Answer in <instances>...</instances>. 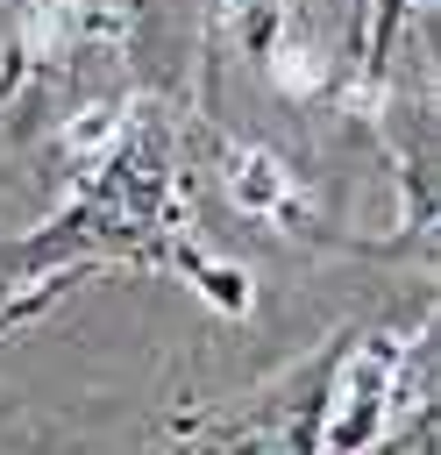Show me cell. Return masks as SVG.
<instances>
[{
  "label": "cell",
  "instance_id": "6da1fadb",
  "mask_svg": "<svg viewBox=\"0 0 441 455\" xmlns=\"http://www.w3.org/2000/svg\"><path fill=\"white\" fill-rule=\"evenodd\" d=\"M398 370H405V341L391 334H370L349 363H341V384H334V419L320 434L327 455H363L384 419H391V398H398Z\"/></svg>",
  "mask_w": 441,
  "mask_h": 455
},
{
  "label": "cell",
  "instance_id": "7a4b0ae2",
  "mask_svg": "<svg viewBox=\"0 0 441 455\" xmlns=\"http://www.w3.org/2000/svg\"><path fill=\"white\" fill-rule=\"evenodd\" d=\"M220 185H228V199H235L242 213H256V220H299V185H292V171H285L270 149H256V142H220Z\"/></svg>",
  "mask_w": 441,
  "mask_h": 455
},
{
  "label": "cell",
  "instance_id": "3957f363",
  "mask_svg": "<svg viewBox=\"0 0 441 455\" xmlns=\"http://www.w3.org/2000/svg\"><path fill=\"white\" fill-rule=\"evenodd\" d=\"M78 36V7L71 0H28L21 14V57H57Z\"/></svg>",
  "mask_w": 441,
  "mask_h": 455
},
{
  "label": "cell",
  "instance_id": "277c9868",
  "mask_svg": "<svg viewBox=\"0 0 441 455\" xmlns=\"http://www.w3.org/2000/svg\"><path fill=\"white\" fill-rule=\"evenodd\" d=\"M178 270L220 306V313H249V277L235 270V263H206V256H192V249H178Z\"/></svg>",
  "mask_w": 441,
  "mask_h": 455
},
{
  "label": "cell",
  "instance_id": "5b68a950",
  "mask_svg": "<svg viewBox=\"0 0 441 455\" xmlns=\"http://www.w3.org/2000/svg\"><path fill=\"white\" fill-rule=\"evenodd\" d=\"M263 64H270V78H277L285 92H313V85L327 78L320 50H313V43H299V36H292V43H270V50H263Z\"/></svg>",
  "mask_w": 441,
  "mask_h": 455
},
{
  "label": "cell",
  "instance_id": "8992f818",
  "mask_svg": "<svg viewBox=\"0 0 441 455\" xmlns=\"http://www.w3.org/2000/svg\"><path fill=\"white\" fill-rule=\"evenodd\" d=\"M114 135H121V107H85V114H71V121H64V149H71V156H85V164H92V156H107V149H114Z\"/></svg>",
  "mask_w": 441,
  "mask_h": 455
},
{
  "label": "cell",
  "instance_id": "52a82bcc",
  "mask_svg": "<svg viewBox=\"0 0 441 455\" xmlns=\"http://www.w3.org/2000/svg\"><path fill=\"white\" fill-rule=\"evenodd\" d=\"M220 14L242 28V43H249L256 57L277 43V0H220Z\"/></svg>",
  "mask_w": 441,
  "mask_h": 455
},
{
  "label": "cell",
  "instance_id": "ba28073f",
  "mask_svg": "<svg viewBox=\"0 0 441 455\" xmlns=\"http://www.w3.org/2000/svg\"><path fill=\"white\" fill-rule=\"evenodd\" d=\"M363 7H370V0H356V14H363Z\"/></svg>",
  "mask_w": 441,
  "mask_h": 455
}]
</instances>
